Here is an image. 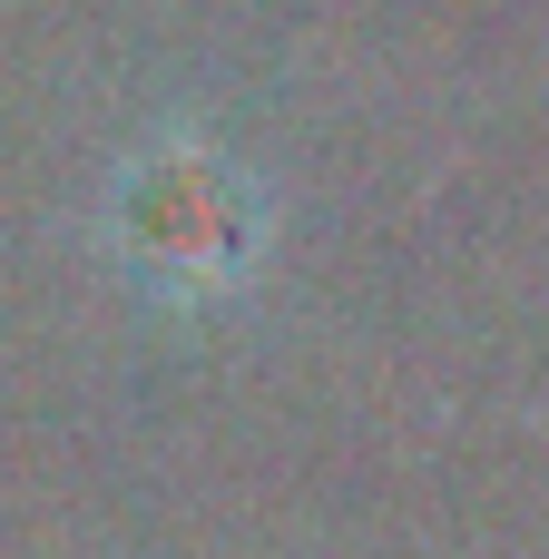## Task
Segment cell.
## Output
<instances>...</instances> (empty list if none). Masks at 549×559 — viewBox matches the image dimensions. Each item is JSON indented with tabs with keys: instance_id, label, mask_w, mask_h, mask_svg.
I'll list each match as a JSON object with an SVG mask.
<instances>
[{
	"instance_id": "cell-1",
	"label": "cell",
	"mask_w": 549,
	"mask_h": 559,
	"mask_svg": "<svg viewBox=\"0 0 549 559\" xmlns=\"http://www.w3.org/2000/svg\"><path fill=\"white\" fill-rule=\"evenodd\" d=\"M98 236L147 285V305H226L265 265L275 197H265L246 147H226L196 118H167L108 167Z\"/></svg>"
}]
</instances>
